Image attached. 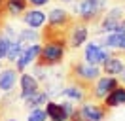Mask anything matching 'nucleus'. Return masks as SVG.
I'll use <instances>...</instances> for the list:
<instances>
[{"instance_id": "nucleus-1", "label": "nucleus", "mask_w": 125, "mask_h": 121, "mask_svg": "<svg viewBox=\"0 0 125 121\" xmlns=\"http://www.w3.org/2000/svg\"><path fill=\"white\" fill-rule=\"evenodd\" d=\"M102 68L89 64L85 60H70L68 64V72H66V80L70 85H76L80 89H83L85 93H93V83L101 78ZM93 98V97H91Z\"/></svg>"}, {"instance_id": "nucleus-2", "label": "nucleus", "mask_w": 125, "mask_h": 121, "mask_svg": "<svg viewBox=\"0 0 125 121\" xmlns=\"http://www.w3.org/2000/svg\"><path fill=\"white\" fill-rule=\"evenodd\" d=\"M68 51V44L66 42H47V44H42V49H40L38 60L36 64L44 68L55 66L64 60V55Z\"/></svg>"}, {"instance_id": "nucleus-3", "label": "nucleus", "mask_w": 125, "mask_h": 121, "mask_svg": "<svg viewBox=\"0 0 125 121\" xmlns=\"http://www.w3.org/2000/svg\"><path fill=\"white\" fill-rule=\"evenodd\" d=\"M106 2L108 0H80V4L76 6L78 17L82 21H85L89 27L97 25L102 19V15H104Z\"/></svg>"}, {"instance_id": "nucleus-4", "label": "nucleus", "mask_w": 125, "mask_h": 121, "mask_svg": "<svg viewBox=\"0 0 125 121\" xmlns=\"http://www.w3.org/2000/svg\"><path fill=\"white\" fill-rule=\"evenodd\" d=\"M44 110H46L49 121H70V115L76 108H74V104H72L70 100H64L61 104L53 102V100H47Z\"/></svg>"}, {"instance_id": "nucleus-5", "label": "nucleus", "mask_w": 125, "mask_h": 121, "mask_svg": "<svg viewBox=\"0 0 125 121\" xmlns=\"http://www.w3.org/2000/svg\"><path fill=\"white\" fill-rule=\"evenodd\" d=\"M89 38V25L85 21H82L80 17H76L74 25L68 30V36H66V42H68V47L72 49H78L80 45H83Z\"/></svg>"}, {"instance_id": "nucleus-6", "label": "nucleus", "mask_w": 125, "mask_h": 121, "mask_svg": "<svg viewBox=\"0 0 125 121\" xmlns=\"http://www.w3.org/2000/svg\"><path fill=\"white\" fill-rule=\"evenodd\" d=\"M80 110L85 115L87 121H104L110 113V108L104 106V102H97V100H85L80 104Z\"/></svg>"}, {"instance_id": "nucleus-7", "label": "nucleus", "mask_w": 125, "mask_h": 121, "mask_svg": "<svg viewBox=\"0 0 125 121\" xmlns=\"http://www.w3.org/2000/svg\"><path fill=\"white\" fill-rule=\"evenodd\" d=\"M117 85H119V80H117L116 76H101L97 81L93 83V93H91V97H93V100H97V102H102L104 98H106V95H108L112 89H116Z\"/></svg>"}, {"instance_id": "nucleus-8", "label": "nucleus", "mask_w": 125, "mask_h": 121, "mask_svg": "<svg viewBox=\"0 0 125 121\" xmlns=\"http://www.w3.org/2000/svg\"><path fill=\"white\" fill-rule=\"evenodd\" d=\"M108 47H104V45H99L95 44V42H89L85 45V51H83V57H85V62L89 64H95V66H101L104 60L108 59Z\"/></svg>"}, {"instance_id": "nucleus-9", "label": "nucleus", "mask_w": 125, "mask_h": 121, "mask_svg": "<svg viewBox=\"0 0 125 121\" xmlns=\"http://www.w3.org/2000/svg\"><path fill=\"white\" fill-rule=\"evenodd\" d=\"M76 17L78 15H70L62 8H55L47 15V25L57 27V29H70L72 25H74V21H76Z\"/></svg>"}, {"instance_id": "nucleus-10", "label": "nucleus", "mask_w": 125, "mask_h": 121, "mask_svg": "<svg viewBox=\"0 0 125 121\" xmlns=\"http://www.w3.org/2000/svg\"><path fill=\"white\" fill-rule=\"evenodd\" d=\"M121 19H123V10L121 8H112L108 13L102 15L97 32H116L119 23H121Z\"/></svg>"}, {"instance_id": "nucleus-11", "label": "nucleus", "mask_w": 125, "mask_h": 121, "mask_svg": "<svg viewBox=\"0 0 125 121\" xmlns=\"http://www.w3.org/2000/svg\"><path fill=\"white\" fill-rule=\"evenodd\" d=\"M40 49H42V45H38V44L27 45L25 51L21 53V57L15 60L17 72H25V68L29 66L31 62H36V60H38V55H40Z\"/></svg>"}, {"instance_id": "nucleus-12", "label": "nucleus", "mask_w": 125, "mask_h": 121, "mask_svg": "<svg viewBox=\"0 0 125 121\" xmlns=\"http://www.w3.org/2000/svg\"><path fill=\"white\" fill-rule=\"evenodd\" d=\"M19 98L25 100L27 97H31L32 93H36L40 89V81L34 78L32 74H27V72H21L19 76Z\"/></svg>"}, {"instance_id": "nucleus-13", "label": "nucleus", "mask_w": 125, "mask_h": 121, "mask_svg": "<svg viewBox=\"0 0 125 121\" xmlns=\"http://www.w3.org/2000/svg\"><path fill=\"white\" fill-rule=\"evenodd\" d=\"M21 19L27 27H31V29H42L47 21V15L40 10V8H29L23 15H21Z\"/></svg>"}, {"instance_id": "nucleus-14", "label": "nucleus", "mask_w": 125, "mask_h": 121, "mask_svg": "<svg viewBox=\"0 0 125 121\" xmlns=\"http://www.w3.org/2000/svg\"><path fill=\"white\" fill-rule=\"evenodd\" d=\"M17 68L15 66H6L0 70V91L2 93H11L15 89L17 83Z\"/></svg>"}, {"instance_id": "nucleus-15", "label": "nucleus", "mask_w": 125, "mask_h": 121, "mask_svg": "<svg viewBox=\"0 0 125 121\" xmlns=\"http://www.w3.org/2000/svg\"><path fill=\"white\" fill-rule=\"evenodd\" d=\"M102 102L108 108H117V106L125 104V85H117L116 89H112Z\"/></svg>"}, {"instance_id": "nucleus-16", "label": "nucleus", "mask_w": 125, "mask_h": 121, "mask_svg": "<svg viewBox=\"0 0 125 121\" xmlns=\"http://www.w3.org/2000/svg\"><path fill=\"white\" fill-rule=\"evenodd\" d=\"M4 10L8 17H19L29 10V2L27 0H6L4 2Z\"/></svg>"}, {"instance_id": "nucleus-17", "label": "nucleus", "mask_w": 125, "mask_h": 121, "mask_svg": "<svg viewBox=\"0 0 125 121\" xmlns=\"http://www.w3.org/2000/svg\"><path fill=\"white\" fill-rule=\"evenodd\" d=\"M104 47L116 49V51H125V34L123 32H110L104 38Z\"/></svg>"}, {"instance_id": "nucleus-18", "label": "nucleus", "mask_w": 125, "mask_h": 121, "mask_svg": "<svg viewBox=\"0 0 125 121\" xmlns=\"http://www.w3.org/2000/svg\"><path fill=\"white\" fill-rule=\"evenodd\" d=\"M46 102H47V93L46 91H42V89H38L36 93H32L31 97H27L25 98V104L29 106V108H40V106H46Z\"/></svg>"}, {"instance_id": "nucleus-19", "label": "nucleus", "mask_w": 125, "mask_h": 121, "mask_svg": "<svg viewBox=\"0 0 125 121\" xmlns=\"http://www.w3.org/2000/svg\"><path fill=\"white\" fill-rule=\"evenodd\" d=\"M17 40L21 42V44H29V45H32V44H36L40 40V34L36 32V29H23V30H19L17 32Z\"/></svg>"}, {"instance_id": "nucleus-20", "label": "nucleus", "mask_w": 125, "mask_h": 121, "mask_svg": "<svg viewBox=\"0 0 125 121\" xmlns=\"http://www.w3.org/2000/svg\"><path fill=\"white\" fill-rule=\"evenodd\" d=\"M23 51H25V44H21L19 40H17V42H10L8 53H6L8 62H13V64H15V60L21 57V53H23Z\"/></svg>"}, {"instance_id": "nucleus-21", "label": "nucleus", "mask_w": 125, "mask_h": 121, "mask_svg": "<svg viewBox=\"0 0 125 121\" xmlns=\"http://www.w3.org/2000/svg\"><path fill=\"white\" fill-rule=\"evenodd\" d=\"M27 121H47L46 110H42V108H32L31 113H29V117H27Z\"/></svg>"}, {"instance_id": "nucleus-22", "label": "nucleus", "mask_w": 125, "mask_h": 121, "mask_svg": "<svg viewBox=\"0 0 125 121\" xmlns=\"http://www.w3.org/2000/svg\"><path fill=\"white\" fill-rule=\"evenodd\" d=\"M8 47H10V40L2 32H0V59H6V53H8Z\"/></svg>"}, {"instance_id": "nucleus-23", "label": "nucleus", "mask_w": 125, "mask_h": 121, "mask_svg": "<svg viewBox=\"0 0 125 121\" xmlns=\"http://www.w3.org/2000/svg\"><path fill=\"white\" fill-rule=\"evenodd\" d=\"M29 2V6H32V8H42V6H47L51 0H27Z\"/></svg>"}, {"instance_id": "nucleus-24", "label": "nucleus", "mask_w": 125, "mask_h": 121, "mask_svg": "<svg viewBox=\"0 0 125 121\" xmlns=\"http://www.w3.org/2000/svg\"><path fill=\"white\" fill-rule=\"evenodd\" d=\"M116 32H123L125 34V19H121V23H119V27H117Z\"/></svg>"}, {"instance_id": "nucleus-25", "label": "nucleus", "mask_w": 125, "mask_h": 121, "mask_svg": "<svg viewBox=\"0 0 125 121\" xmlns=\"http://www.w3.org/2000/svg\"><path fill=\"white\" fill-rule=\"evenodd\" d=\"M121 81H123V85H125V70H123V76H121Z\"/></svg>"}, {"instance_id": "nucleus-26", "label": "nucleus", "mask_w": 125, "mask_h": 121, "mask_svg": "<svg viewBox=\"0 0 125 121\" xmlns=\"http://www.w3.org/2000/svg\"><path fill=\"white\" fill-rule=\"evenodd\" d=\"M4 121H17V119H13V117H8V119H4Z\"/></svg>"}, {"instance_id": "nucleus-27", "label": "nucleus", "mask_w": 125, "mask_h": 121, "mask_svg": "<svg viewBox=\"0 0 125 121\" xmlns=\"http://www.w3.org/2000/svg\"><path fill=\"white\" fill-rule=\"evenodd\" d=\"M61 2H66V4H68V2H72V0H61Z\"/></svg>"}, {"instance_id": "nucleus-28", "label": "nucleus", "mask_w": 125, "mask_h": 121, "mask_svg": "<svg viewBox=\"0 0 125 121\" xmlns=\"http://www.w3.org/2000/svg\"><path fill=\"white\" fill-rule=\"evenodd\" d=\"M0 70H2V59H0Z\"/></svg>"}, {"instance_id": "nucleus-29", "label": "nucleus", "mask_w": 125, "mask_h": 121, "mask_svg": "<svg viewBox=\"0 0 125 121\" xmlns=\"http://www.w3.org/2000/svg\"><path fill=\"white\" fill-rule=\"evenodd\" d=\"M4 2H6V0H4Z\"/></svg>"}]
</instances>
